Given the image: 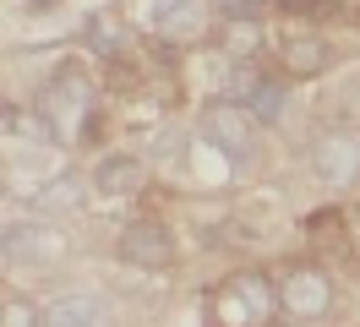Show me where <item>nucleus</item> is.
<instances>
[{
  "instance_id": "obj_1",
  "label": "nucleus",
  "mask_w": 360,
  "mask_h": 327,
  "mask_svg": "<svg viewBox=\"0 0 360 327\" xmlns=\"http://www.w3.org/2000/svg\"><path fill=\"white\" fill-rule=\"evenodd\" d=\"M284 316L278 305V278H268L262 267H240L224 283H213V295L202 300V327H273Z\"/></svg>"
},
{
  "instance_id": "obj_2",
  "label": "nucleus",
  "mask_w": 360,
  "mask_h": 327,
  "mask_svg": "<svg viewBox=\"0 0 360 327\" xmlns=\"http://www.w3.org/2000/svg\"><path fill=\"white\" fill-rule=\"evenodd\" d=\"M197 142L213 153H224L235 169H251L257 164V153H262V120L251 115L240 98H207L202 109H197Z\"/></svg>"
},
{
  "instance_id": "obj_3",
  "label": "nucleus",
  "mask_w": 360,
  "mask_h": 327,
  "mask_svg": "<svg viewBox=\"0 0 360 327\" xmlns=\"http://www.w3.org/2000/svg\"><path fill=\"white\" fill-rule=\"evenodd\" d=\"M33 104H39V115L49 120L55 142L66 148V142H77V136L88 131L93 115H98V93H93V77L82 71V65H55Z\"/></svg>"
},
{
  "instance_id": "obj_4",
  "label": "nucleus",
  "mask_w": 360,
  "mask_h": 327,
  "mask_svg": "<svg viewBox=\"0 0 360 327\" xmlns=\"http://www.w3.org/2000/svg\"><path fill=\"white\" fill-rule=\"evenodd\" d=\"M290 82H295L290 71H268L262 60H229V71H224V93L240 98L262 126H284V115H290Z\"/></svg>"
},
{
  "instance_id": "obj_5",
  "label": "nucleus",
  "mask_w": 360,
  "mask_h": 327,
  "mask_svg": "<svg viewBox=\"0 0 360 327\" xmlns=\"http://www.w3.org/2000/svg\"><path fill=\"white\" fill-rule=\"evenodd\" d=\"M278 305H284L290 322H328V316L338 311L333 273L316 267V262H295V267H284V278H278Z\"/></svg>"
},
{
  "instance_id": "obj_6",
  "label": "nucleus",
  "mask_w": 360,
  "mask_h": 327,
  "mask_svg": "<svg viewBox=\"0 0 360 327\" xmlns=\"http://www.w3.org/2000/svg\"><path fill=\"white\" fill-rule=\"evenodd\" d=\"M115 257L126 262V267H136V273H169L180 262L175 229L158 224V218H131V224H120V235H115Z\"/></svg>"
},
{
  "instance_id": "obj_7",
  "label": "nucleus",
  "mask_w": 360,
  "mask_h": 327,
  "mask_svg": "<svg viewBox=\"0 0 360 327\" xmlns=\"http://www.w3.org/2000/svg\"><path fill=\"white\" fill-rule=\"evenodd\" d=\"M311 174L328 186V191H349L360 186V131L349 126H322L311 136Z\"/></svg>"
},
{
  "instance_id": "obj_8",
  "label": "nucleus",
  "mask_w": 360,
  "mask_h": 327,
  "mask_svg": "<svg viewBox=\"0 0 360 327\" xmlns=\"http://www.w3.org/2000/svg\"><path fill=\"white\" fill-rule=\"evenodd\" d=\"M66 257V235L55 229V224H39V218H11L6 224V267L17 273V267H55V262Z\"/></svg>"
},
{
  "instance_id": "obj_9",
  "label": "nucleus",
  "mask_w": 360,
  "mask_h": 327,
  "mask_svg": "<svg viewBox=\"0 0 360 327\" xmlns=\"http://www.w3.org/2000/svg\"><path fill=\"white\" fill-rule=\"evenodd\" d=\"M213 27L202 0H164L153 11V44L164 49H191V44H202V33Z\"/></svg>"
},
{
  "instance_id": "obj_10",
  "label": "nucleus",
  "mask_w": 360,
  "mask_h": 327,
  "mask_svg": "<svg viewBox=\"0 0 360 327\" xmlns=\"http://www.w3.org/2000/svg\"><path fill=\"white\" fill-rule=\"evenodd\" d=\"M278 71H290L295 82H311V77H328L333 71V44L322 33H290L278 44Z\"/></svg>"
},
{
  "instance_id": "obj_11",
  "label": "nucleus",
  "mask_w": 360,
  "mask_h": 327,
  "mask_svg": "<svg viewBox=\"0 0 360 327\" xmlns=\"http://www.w3.org/2000/svg\"><path fill=\"white\" fill-rule=\"evenodd\" d=\"M148 158H136V153H104L98 164H93V191L98 196H136L148 186V169H142Z\"/></svg>"
},
{
  "instance_id": "obj_12",
  "label": "nucleus",
  "mask_w": 360,
  "mask_h": 327,
  "mask_svg": "<svg viewBox=\"0 0 360 327\" xmlns=\"http://www.w3.org/2000/svg\"><path fill=\"white\" fill-rule=\"evenodd\" d=\"M88 196H93V174L60 169L55 180H44V186L33 191V207H39V213H82Z\"/></svg>"
},
{
  "instance_id": "obj_13",
  "label": "nucleus",
  "mask_w": 360,
  "mask_h": 327,
  "mask_svg": "<svg viewBox=\"0 0 360 327\" xmlns=\"http://www.w3.org/2000/svg\"><path fill=\"white\" fill-rule=\"evenodd\" d=\"M98 322H104V300L88 289H71L44 305V327H98Z\"/></svg>"
},
{
  "instance_id": "obj_14",
  "label": "nucleus",
  "mask_w": 360,
  "mask_h": 327,
  "mask_svg": "<svg viewBox=\"0 0 360 327\" xmlns=\"http://www.w3.org/2000/svg\"><path fill=\"white\" fill-rule=\"evenodd\" d=\"M82 44H88L93 55L115 60V55H126V49H131V27L120 22V11H93V17L82 22Z\"/></svg>"
},
{
  "instance_id": "obj_15",
  "label": "nucleus",
  "mask_w": 360,
  "mask_h": 327,
  "mask_svg": "<svg viewBox=\"0 0 360 327\" xmlns=\"http://www.w3.org/2000/svg\"><path fill=\"white\" fill-rule=\"evenodd\" d=\"M262 49H268L262 22H224V55L229 60H262Z\"/></svg>"
},
{
  "instance_id": "obj_16",
  "label": "nucleus",
  "mask_w": 360,
  "mask_h": 327,
  "mask_svg": "<svg viewBox=\"0 0 360 327\" xmlns=\"http://www.w3.org/2000/svg\"><path fill=\"white\" fill-rule=\"evenodd\" d=\"M306 235H311V245L328 257V251H338V245H344V218H338L333 207H322V213L306 218Z\"/></svg>"
},
{
  "instance_id": "obj_17",
  "label": "nucleus",
  "mask_w": 360,
  "mask_h": 327,
  "mask_svg": "<svg viewBox=\"0 0 360 327\" xmlns=\"http://www.w3.org/2000/svg\"><path fill=\"white\" fill-rule=\"evenodd\" d=\"M148 164H180L186 158V136H180L175 126H158L153 136H148V153H142Z\"/></svg>"
},
{
  "instance_id": "obj_18",
  "label": "nucleus",
  "mask_w": 360,
  "mask_h": 327,
  "mask_svg": "<svg viewBox=\"0 0 360 327\" xmlns=\"http://www.w3.org/2000/svg\"><path fill=\"white\" fill-rule=\"evenodd\" d=\"M0 311H6V327H39V322H44V316H39L22 295H6V305H0Z\"/></svg>"
},
{
  "instance_id": "obj_19",
  "label": "nucleus",
  "mask_w": 360,
  "mask_h": 327,
  "mask_svg": "<svg viewBox=\"0 0 360 327\" xmlns=\"http://www.w3.org/2000/svg\"><path fill=\"white\" fill-rule=\"evenodd\" d=\"M278 6H284L290 17H328L338 0H278Z\"/></svg>"
},
{
  "instance_id": "obj_20",
  "label": "nucleus",
  "mask_w": 360,
  "mask_h": 327,
  "mask_svg": "<svg viewBox=\"0 0 360 327\" xmlns=\"http://www.w3.org/2000/svg\"><path fill=\"white\" fill-rule=\"evenodd\" d=\"M355 229H360V207H355Z\"/></svg>"
}]
</instances>
